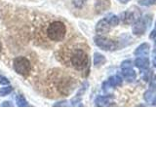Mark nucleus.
Here are the masks:
<instances>
[{"mask_svg": "<svg viewBox=\"0 0 156 146\" xmlns=\"http://www.w3.org/2000/svg\"><path fill=\"white\" fill-rule=\"evenodd\" d=\"M58 60L67 67L76 70H83L87 67L89 57L86 50L80 44L66 45L58 51Z\"/></svg>", "mask_w": 156, "mask_h": 146, "instance_id": "obj_1", "label": "nucleus"}, {"mask_svg": "<svg viewBox=\"0 0 156 146\" xmlns=\"http://www.w3.org/2000/svg\"><path fill=\"white\" fill-rule=\"evenodd\" d=\"M153 65H154V67L156 68V56L153 57Z\"/></svg>", "mask_w": 156, "mask_h": 146, "instance_id": "obj_25", "label": "nucleus"}, {"mask_svg": "<svg viewBox=\"0 0 156 146\" xmlns=\"http://www.w3.org/2000/svg\"><path fill=\"white\" fill-rule=\"evenodd\" d=\"M140 18V13L139 10L136 8H135V10L132 9L131 11H127L121 15V19L125 23H135L136 21H138Z\"/></svg>", "mask_w": 156, "mask_h": 146, "instance_id": "obj_6", "label": "nucleus"}, {"mask_svg": "<svg viewBox=\"0 0 156 146\" xmlns=\"http://www.w3.org/2000/svg\"><path fill=\"white\" fill-rule=\"evenodd\" d=\"M110 6V1L109 0H97L96 3V10L98 13L105 12Z\"/></svg>", "mask_w": 156, "mask_h": 146, "instance_id": "obj_13", "label": "nucleus"}, {"mask_svg": "<svg viewBox=\"0 0 156 146\" xmlns=\"http://www.w3.org/2000/svg\"><path fill=\"white\" fill-rule=\"evenodd\" d=\"M1 49H2V45H1V42H0V52H1Z\"/></svg>", "mask_w": 156, "mask_h": 146, "instance_id": "obj_27", "label": "nucleus"}, {"mask_svg": "<svg viewBox=\"0 0 156 146\" xmlns=\"http://www.w3.org/2000/svg\"><path fill=\"white\" fill-rule=\"evenodd\" d=\"M152 105H156V96H154V99L152 100Z\"/></svg>", "mask_w": 156, "mask_h": 146, "instance_id": "obj_26", "label": "nucleus"}, {"mask_svg": "<svg viewBox=\"0 0 156 146\" xmlns=\"http://www.w3.org/2000/svg\"><path fill=\"white\" fill-rule=\"evenodd\" d=\"M105 62V57L100 53H95L94 54V65L95 66H100L102 65Z\"/></svg>", "mask_w": 156, "mask_h": 146, "instance_id": "obj_14", "label": "nucleus"}, {"mask_svg": "<svg viewBox=\"0 0 156 146\" xmlns=\"http://www.w3.org/2000/svg\"><path fill=\"white\" fill-rule=\"evenodd\" d=\"M122 75H123L124 79L127 80L128 82H134L136 80V72L132 67L124 68V69H122Z\"/></svg>", "mask_w": 156, "mask_h": 146, "instance_id": "obj_12", "label": "nucleus"}, {"mask_svg": "<svg viewBox=\"0 0 156 146\" xmlns=\"http://www.w3.org/2000/svg\"><path fill=\"white\" fill-rule=\"evenodd\" d=\"M95 44L101 48V50L105 51H114L117 48V44L113 40L102 36H97L95 37Z\"/></svg>", "mask_w": 156, "mask_h": 146, "instance_id": "obj_5", "label": "nucleus"}, {"mask_svg": "<svg viewBox=\"0 0 156 146\" xmlns=\"http://www.w3.org/2000/svg\"><path fill=\"white\" fill-rule=\"evenodd\" d=\"M132 66H133V62H132L131 60L124 61L123 62L121 63V69H124V68H130Z\"/></svg>", "mask_w": 156, "mask_h": 146, "instance_id": "obj_20", "label": "nucleus"}, {"mask_svg": "<svg viewBox=\"0 0 156 146\" xmlns=\"http://www.w3.org/2000/svg\"><path fill=\"white\" fill-rule=\"evenodd\" d=\"M86 1H87V0H72L73 5H74L76 8H79V9L84 6Z\"/></svg>", "mask_w": 156, "mask_h": 146, "instance_id": "obj_19", "label": "nucleus"}, {"mask_svg": "<svg viewBox=\"0 0 156 146\" xmlns=\"http://www.w3.org/2000/svg\"><path fill=\"white\" fill-rule=\"evenodd\" d=\"M155 37H156V22H155L154 28L152 29V31L150 33V38H155Z\"/></svg>", "mask_w": 156, "mask_h": 146, "instance_id": "obj_22", "label": "nucleus"}, {"mask_svg": "<svg viewBox=\"0 0 156 146\" xmlns=\"http://www.w3.org/2000/svg\"><path fill=\"white\" fill-rule=\"evenodd\" d=\"M148 16H146L145 18L143 19H139L138 21H136L134 23V26L133 28H132V32H133L134 35L136 36H140V35H144L145 33L146 29L149 26L150 22H148Z\"/></svg>", "mask_w": 156, "mask_h": 146, "instance_id": "obj_4", "label": "nucleus"}, {"mask_svg": "<svg viewBox=\"0 0 156 146\" xmlns=\"http://www.w3.org/2000/svg\"><path fill=\"white\" fill-rule=\"evenodd\" d=\"M110 28H111V26L109 24L108 21H107V19L105 18V19H101V21L97 23L96 31H97V33H99V34H105L107 32H109Z\"/></svg>", "mask_w": 156, "mask_h": 146, "instance_id": "obj_8", "label": "nucleus"}, {"mask_svg": "<svg viewBox=\"0 0 156 146\" xmlns=\"http://www.w3.org/2000/svg\"><path fill=\"white\" fill-rule=\"evenodd\" d=\"M36 35L43 42L44 40L52 43L61 42L66 38V26L61 19L49 18L36 26Z\"/></svg>", "mask_w": 156, "mask_h": 146, "instance_id": "obj_2", "label": "nucleus"}, {"mask_svg": "<svg viewBox=\"0 0 156 146\" xmlns=\"http://www.w3.org/2000/svg\"><path fill=\"white\" fill-rule=\"evenodd\" d=\"M10 102L6 101V102H3V103L1 104V106H11V104H9Z\"/></svg>", "mask_w": 156, "mask_h": 146, "instance_id": "obj_24", "label": "nucleus"}, {"mask_svg": "<svg viewBox=\"0 0 156 146\" xmlns=\"http://www.w3.org/2000/svg\"><path fill=\"white\" fill-rule=\"evenodd\" d=\"M135 65L140 69H147L149 67V60L147 57H139L136 58Z\"/></svg>", "mask_w": 156, "mask_h": 146, "instance_id": "obj_11", "label": "nucleus"}, {"mask_svg": "<svg viewBox=\"0 0 156 146\" xmlns=\"http://www.w3.org/2000/svg\"><path fill=\"white\" fill-rule=\"evenodd\" d=\"M107 21H108L109 24L111 26H118V23H119V18L115 16V15H109V16H107L105 18Z\"/></svg>", "mask_w": 156, "mask_h": 146, "instance_id": "obj_15", "label": "nucleus"}, {"mask_svg": "<svg viewBox=\"0 0 156 146\" xmlns=\"http://www.w3.org/2000/svg\"><path fill=\"white\" fill-rule=\"evenodd\" d=\"M14 69L18 74H21L23 76L28 75L30 71V62L24 57H18L14 60L13 62Z\"/></svg>", "mask_w": 156, "mask_h": 146, "instance_id": "obj_3", "label": "nucleus"}, {"mask_svg": "<svg viewBox=\"0 0 156 146\" xmlns=\"http://www.w3.org/2000/svg\"><path fill=\"white\" fill-rule=\"evenodd\" d=\"M0 84H1V85H8L9 84V80L5 76L0 75Z\"/></svg>", "mask_w": 156, "mask_h": 146, "instance_id": "obj_21", "label": "nucleus"}, {"mask_svg": "<svg viewBox=\"0 0 156 146\" xmlns=\"http://www.w3.org/2000/svg\"><path fill=\"white\" fill-rule=\"evenodd\" d=\"M121 84H122V78L120 75L111 76L108 80L104 83V85H102V90L106 92L109 88H115L117 86H120Z\"/></svg>", "mask_w": 156, "mask_h": 146, "instance_id": "obj_7", "label": "nucleus"}, {"mask_svg": "<svg viewBox=\"0 0 156 146\" xmlns=\"http://www.w3.org/2000/svg\"><path fill=\"white\" fill-rule=\"evenodd\" d=\"M118 1L120 2V3H122V4H126V3H128L130 0H118Z\"/></svg>", "mask_w": 156, "mask_h": 146, "instance_id": "obj_23", "label": "nucleus"}, {"mask_svg": "<svg viewBox=\"0 0 156 146\" xmlns=\"http://www.w3.org/2000/svg\"><path fill=\"white\" fill-rule=\"evenodd\" d=\"M13 91V88L11 86H8V87H4L0 89V96H8L9 94H11Z\"/></svg>", "mask_w": 156, "mask_h": 146, "instance_id": "obj_17", "label": "nucleus"}, {"mask_svg": "<svg viewBox=\"0 0 156 146\" xmlns=\"http://www.w3.org/2000/svg\"><path fill=\"white\" fill-rule=\"evenodd\" d=\"M16 103L18 106L20 107H23V106H27L28 103H27V101L26 100V99L23 96H18L16 97Z\"/></svg>", "mask_w": 156, "mask_h": 146, "instance_id": "obj_16", "label": "nucleus"}, {"mask_svg": "<svg viewBox=\"0 0 156 146\" xmlns=\"http://www.w3.org/2000/svg\"><path fill=\"white\" fill-rule=\"evenodd\" d=\"M149 44L148 43H143L136 49L135 56L138 57H147L149 53Z\"/></svg>", "mask_w": 156, "mask_h": 146, "instance_id": "obj_10", "label": "nucleus"}, {"mask_svg": "<svg viewBox=\"0 0 156 146\" xmlns=\"http://www.w3.org/2000/svg\"><path fill=\"white\" fill-rule=\"evenodd\" d=\"M156 3V0H139V4L140 6L144 7H150Z\"/></svg>", "mask_w": 156, "mask_h": 146, "instance_id": "obj_18", "label": "nucleus"}, {"mask_svg": "<svg viewBox=\"0 0 156 146\" xmlns=\"http://www.w3.org/2000/svg\"><path fill=\"white\" fill-rule=\"evenodd\" d=\"M112 103H113V96H100L95 100L96 106H109Z\"/></svg>", "mask_w": 156, "mask_h": 146, "instance_id": "obj_9", "label": "nucleus"}]
</instances>
